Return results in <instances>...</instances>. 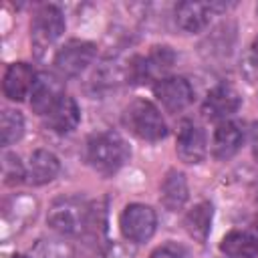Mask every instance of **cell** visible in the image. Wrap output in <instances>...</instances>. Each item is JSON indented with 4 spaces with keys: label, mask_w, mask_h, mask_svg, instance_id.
<instances>
[{
    "label": "cell",
    "mask_w": 258,
    "mask_h": 258,
    "mask_svg": "<svg viewBox=\"0 0 258 258\" xmlns=\"http://www.w3.org/2000/svg\"><path fill=\"white\" fill-rule=\"evenodd\" d=\"M12 258H26V256H22V254H14Z\"/></svg>",
    "instance_id": "24"
},
{
    "label": "cell",
    "mask_w": 258,
    "mask_h": 258,
    "mask_svg": "<svg viewBox=\"0 0 258 258\" xmlns=\"http://www.w3.org/2000/svg\"><path fill=\"white\" fill-rule=\"evenodd\" d=\"M155 226H157V216L145 204H129L119 218L121 234L135 244L147 242L155 234Z\"/></svg>",
    "instance_id": "6"
},
{
    "label": "cell",
    "mask_w": 258,
    "mask_h": 258,
    "mask_svg": "<svg viewBox=\"0 0 258 258\" xmlns=\"http://www.w3.org/2000/svg\"><path fill=\"white\" fill-rule=\"evenodd\" d=\"M95 54H97V46L93 42L71 38L56 50L52 64L60 77H77L89 69Z\"/></svg>",
    "instance_id": "5"
},
{
    "label": "cell",
    "mask_w": 258,
    "mask_h": 258,
    "mask_svg": "<svg viewBox=\"0 0 258 258\" xmlns=\"http://www.w3.org/2000/svg\"><path fill=\"white\" fill-rule=\"evenodd\" d=\"M187 196H189V189H187L185 175L177 169L167 171V175L161 181V204L169 212H177L185 206Z\"/></svg>",
    "instance_id": "17"
},
{
    "label": "cell",
    "mask_w": 258,
    "mask_h": 258,
    "mask_svg": "<svg viewBox=\"0 0 258 258\" xmlns=\"http://www.w3.org/2000/svg\"><path fill=\"white\" fill-rule=\"evenodd\" d=\"M216 8V4L208 2H179L175 6V24L189 34L202 32L210 24Z\"/></svg>",
    "instance_id": "12"
},
{
    "label": "cell",
    "mask_w": 258,
    "mask_h": 258,
    "mask_svg": "<svg viewBox=\"0 0 258 258\" xmlns=\"http://www.w3.org/2000/svg\"><path fill=\"white\" fill-rule=\"evenodd\" d=\"M129 155L131 151L127 141L115 131H99L87 141V161L103 175H113L119 171L127 163Z\"/></svg>",
    "instance_id": "1"
},
{
    "label": "cell",
    "mask_w": 258,
    "mask_h": 258,
    "mask_svg": "<svg viewBox=\"0 0 258 258\" xmlns=\"http://www.w3.org/2000/svg\"><path fill=\"white\" fill-rule=\"evenodd\" d=\"M212 218H214V208L210 202H200L196 204L183 218V226H185V232L198 240L200 244L206 242L210 230H212Z\"/></svg>",
    "instance_id": "18"
},
{
    "label": "cell",
    "mask_w": 258,
    "mask_h": 258,
    "mask_svg": "<svg viewBox=\"0 0 258 258\" xmlns=\"http://www.w3.org/2000/svg\"><path fill=\"white\" fill-rule=\"evenodd\" d=\"M64 32V14L54 4H44L36 10L30 22V40L34 50L40 54L48 46H52Z\"/></svg>",
    "instance_id": "4"
},
{
    "label": "cell",
    "mask_w": 258,
    "mask_h": 258,
    "mask_svg": "<svg viewBox=\"0 0 258 258\" xmlns=\"http://www.w3.org/2000/svg\"><path fill=\"white\" fill-rule=\"evenodd\" d=\"M256 14H258V4H256Z\"/></svg>",
    "instance_id": "26"
},
{
    "label": "cell",
    "mask_w": 258,
    "mask_h": 258,
    "mask_svg": "<svg viewBox=\"0 0 258 258\" xmlns=\"http://www.w3.org/2000/svg\"><path fill=\"white\" fill-rule=\"evenodd\" d=\"M248 67L258 75V36L252 40L250 44V52H248Z\"/></svg>",
    "instance_id": "23"
},
{
    "label": "cell",
    "mask_w": 258,
    "mask_h": 258,
    "mask_svg": "<svg viewBox=\"0 0 258 258\" xmlns=\"http://www.w3.org/2000/svg\"><path fill=\"white\" fill-rule=\"evenodd\" d=\"M81 121V109L77 105V101L69 95H62L52 107L50 111L44 115V123L50 131L58 133V135H69L77 129Z\"/></svg>",
    "instance_id": "11"
},
{
    "label": "cell",
    "mask_w": 258,
    "mask_h": 258,
    "mask_svg": "<svg viewBox=\"0 0 258 258\" xmlns=\"http://www.w3.org/2000/svg\"><path fill=\"white\" fill-rule=\"evenodd\" d=\"M175 151H177V157L185 163L204 161V157L208 153L204 129L189 119L181 121L179 131H177V139H175Z\"/></svg>",
    "instance_id": "8"
},
{
    "label": "cell",
    "mask_w": 258,
    "mask_h": 258,
    "mask_svg": "<svg viewBox=\"0 0 258 258\" xmlns=\"http://www.w3.org/2000/svg\"><path fill=\"white\" fill-rule=\"evenodd\" d=\"M28 181L34 185H44L48 181H52L58 171H60V163L58 157L48 151V149H36L30 155V163H28Z\"/></svg>",
    "instance_id": "15"
},
{
    "label": "cell",
    "mask_w": 258,
    "mask_h": 258,
    "mask_svg": "<svg viewBox=\"0 0 258 258\" xmlns=\"http://www.w3.org/2000/svg\"><path fill=\"white\" fill-rule=\"evenodd\" d=\"M24 133V119L18 111L14 109H4L0 115V135H2V145H12L16 143Z\"/></svg>",
    "instance_id": "19"
},
{
    "label": "cell",
    "mask_w": 258,
    "mask_h": 258,
    "mask_svg": "<svg viewBox=\"0 0 258 258\" xmlns=\"http://www.w3.org/2000/svg\"><path fill=\"white\" fill-rule=\"evenodd\" d=\"M89 208L81 198L69 196L56 200L46 216V224L50 230L62 234V236H79L81 232L87 230V220H89Z\"/></svg>",
    "instance_id": "3"
},
{
    "label": "cell",
    "mask_w": 258,
    "mask_h": 258,
    "mask_svg": "<svg viewBox=\"0 0 258 258\" xmlns=\"http://www.w3.org/2000/svg\"><path fill=\"white\" fill-rule=\"evenodd\" d=\"M62 87L60 83L50 77V75H38L36 77V83L32 87V93H30V105L32 109L38 113V115H46L50 111V107L62 97Z\"/></svg>",
    "instance_id": "14"
},
{
    "label": "cell",
    "mask_w": 258,
    "mask_h": 258,
    "mask_svg": "<svg viewBox=\"0 0 258 258\" xmlns=\"http://www.w3.org/2000/svg\"><path fill=\"white\" fill-rule=\"evenodd\" d=\"M153 95L171 113L183 111L194 101V89L183 77H161L153 85Z\"/></svg>",
    "instance_id": "7"
},
{
    "label": "cell",
    "mask_w": 258,
    "mask_h": 258,
    "mask_svg": "<svg viewBox=\"0 0 258 258\" xmlns=\"http://www.w3.org/2000/svg\"><path fill=\"white\" fill-rule=\"evenodd\" d=\"M36 73L32 71L30 64L26 62H12L6 73H4V81H2V91L4 97L10 101H24L26 97H30L32 87L36 83Z\"/></svg>",
    "instance_id": "10"
},
{
    "label": "cell",
    "mask_w": 258,
    "mask_h": 258,
    "mask_svg": "<svg viewBox=\"0 0 258 258\" xmlns=\"http://www.w3.org/2000/svg\"><path fill=\"white\" fill-rule=\"evenodd\" d=\"M254 228H256V238H258V220H256V226Z\"/></svg>",
    "instance_id": "25"
},
{
    "label": "cell",
    "mask_w": 258,
    "mask_h": 258,
    "mask_svg": "<svg viewBox=\"0 0 258 258\" xmlns=\"http://www.w3.org/2000/svg\"><path fill=\"white\" fill-rule=\"evenodd\" d=\"M2 177L6 185H18L24 181V177H28V171L24 169L20 157L16 153H4L2 155Z\"/></svg>",
    "instance_id": "20"
},
{
    "label": "cell",
    "mask_w": 258,
    "mask_h": 258,
    "mask_svg": "<svg viewBox=\"0 0 258 258\" xmlns=\"http://www.w3.org/2000/svg\"><path fill=\"white\" fill-rule=\"evenodd\" d=\"M187 256H189L187 248L177 242H165L149 254V258H187Z\"/></svg>",
    "instance_id": "21"
},
{
    "label": "cell",
    "mask_w": 258,
    "mask_h": 258,
    "mask_svg": "<svg viewBox=\"0 0 258 258\" xmlns=\"http://www.w3.org/2000/svg\"><path fill=\"white\" fill-rule=\"evenodd\" d=\"M220 252L226 258H256L258 256V238L244 230H232L222 238Z\"/></svg>",
    "instance_id": "16"
},
{
    "label": "cell",
    "mask_w": 258,
    "mask_h": 258,
    "mask_svg": "<svg viewBox=\"0 0 258 258\" xmlns=\"http://www.w3.org/2000/svg\"><path fill=\"white\" fill-rule=\"evenodd\" d=\"M248 141H250L252 155L258 159V121L250 125V129H248Z\"/></svg>",
    "instance_id": "22"
},
{
    "label": "cell",
    "mask_w": 258,
    "mask_h": 258,
    "mask_svg": "<svg viewBox=\"0 0 258 258\" xmlns=\"http://www.w3.org/2000/svg\"><path fill=\"white\" fill-rule=\"evenodd\" d=\"M242 141H244V127L238 121H230V119L220 121L214 131L212 153L218 159H230L232 155L238 153Z\"/></svg>",
    "instance_id": "13"
},
{
    "label": "cell",
    "mask_w": 258,
    "mask_h": 258,
    "mask_svg": "<svg viewBox=\"0 0 258 258\" xmlns=\"http://www.w3.org/2000/svg\"><path fill=\"white\" fill-rule=\"evenodd\" d=\"M240 105H242L240 93L232 85L222 83V85H216L214 89H210L202 111L212 121H226L230 115H234L240 109Z\"/></svg>",
    "instance_id": "9"
},
{
    "label": "cell",
    "mask_w": 258,
    "mask_h": 258,
    "mask_svg": "<svg viewBox=\"0 0 258 258\" xmlns=\"http://www.w3.org/2000/svg\"><path fill=\"white\" fill-rule=\"evenodd\" d=\"M123 125L143 141H159L167 135V125L159 109L145 99H135L125 107Z\"/></svg>",
    "instance_id": "2"
}]
</instances>
